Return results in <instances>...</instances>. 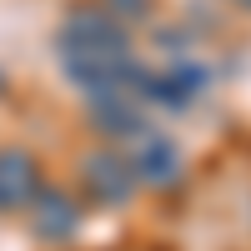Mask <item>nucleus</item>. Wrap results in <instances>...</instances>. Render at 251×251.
Instances as JSON below:
<instances>
[{
	"mask_svg": "<svg viewBox=\"0 0 251 251\" xmlns=\"http://www.w3.org/2000/svg\"><path fill=\"white\" fill-rule=\"evenodd\" d=\"M55 46L60 55H75V60H121L131 55V30L106 10H71L66 25L55 30Z\"/></svg>",
	"mask_w": 251,
	"mask_h": 251,
	"instance_id": "1",
	"label": "nucleus"
},
{
	"mask_svg": "<svg viewBox=\"0 0 251 251\" xmlns=\"http://www.w3.org/2000/svg\"><path fill=\"white\" fill-rule=\"evenodd\" d=\"M80 181H86V191H91V201H100V206H121V201H131V191H136V171H131V161H126L121 151H86L80 156Z\"/></svg>",
	"mask_w": 251,
	"mask_h": 251,
	"instance_id": "2",
	"label": "nucleus"
},
{
	"mask_svg": "<svg viewBox=\"0 0 251 251\" xmlns=\"http://www.w3.org/2000/svg\"><path fill=\"white\" fill-rule=\"evenodd\" d=\"M25 211H30V231L40 241H71L80 231V206H75L71 191H60V186H40Z\"/></svg>",
	"mask_w": 251,
	"mask_h": 251,
	"instance_id": "3",
	"label": "nucleus"
},
{
	"mask_svg": "<svg viewBox=\"0 0 251 251\" xmlns=\"http://www.w3.org/2000/svg\"><path fill=\"white\" fill-rule=\"evenodd\" d=\"M121 156L131 161V171H136L141 186H166V181H176V171H181L176 146L166 141V136H156V131H136L131 141H126Z\"/></svg>",
	"mask_w": 251,
	"mask_h": 251,
	"instance_id": "4",
	"label": "nucleus"
},
{
	"mask_svg": "<svg viewBox=\"0 0 251 251\" xmlns=\"http://www.w3.org/2000/svg\"><path fill=\"white\" fill-rule=\"evenodd\" d=\"M40 186V166L25 146H0V211H25Z\"/></svg>",
	"mask_w": 251,
	"mask_h": 251,
	"instance_id": "5",
	"label": "nucleus"
},
{
	"mask_svg": "<svg viewBox=\"0 0 251 251\" xmlns=\"http://www.w3.org/2000/svg\"><path fill=\"white\" fill-rule=\"evenodd\" d=\"M86 121H91V131L106 136V141H131L136 131H146V116L136 106V96H96Z\"/></svg>",
	"mask_w": 251,
	"mask_h": 251,
	"instance_id": "6",
	"label": "nucleus"
},
{
	"mask_svg": "<svg viewBox=\"0 0 251 251\" xmlns=\"http://www.w3.org/2000/svg\"><path fill=\"white\" fill-rule=\"evenodd\" d=\"M100 10L116 15L121 25H136V20H146V15L156 10V0H100Z\"/></svg>",
	"mask_w": 251,
	"mask_h": 251,
	"instance_id": "7",
	"label": "nucleus"
},
{
	"mask_svg": "<svg viewBox=\"0 0 251 251\" xmlns=\"http://www.w3.org/2000/svg\"><path fill=\"white\" fill-rule=\"evenodd\" d=\"M241 5H251V0H241Z\"/></svg>",
	"mask_w": 251,
	"mask_h": 251,
	"instance_id": "8",
	"label": "nucleus"
}]
</instances>
